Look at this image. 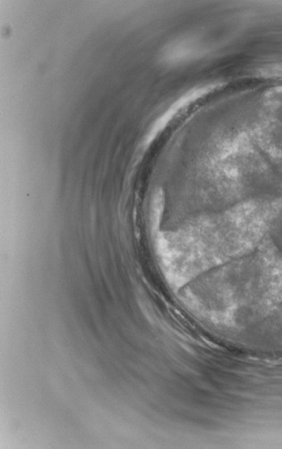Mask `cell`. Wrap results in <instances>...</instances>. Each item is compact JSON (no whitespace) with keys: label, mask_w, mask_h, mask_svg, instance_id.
<instances>
[{"label":"cell","mask_w":282,"mask_h":449,"mask_svg":"<svg viewBox=\"0 0 282 449\" xmlns=\"http://www.w3.org/2000/svg\"><path fill=\"white\" fill-rule=\"evenodd\" d=\"M254 209L235 207L196 218L157 240V254L167 281L184 287L193 280L227 265L246 248L261 226Z\"/></svg>","instance_id":"obj_1"}]
</instances>
